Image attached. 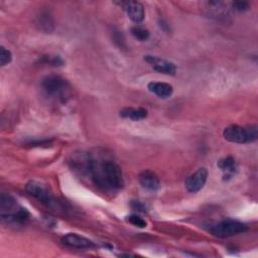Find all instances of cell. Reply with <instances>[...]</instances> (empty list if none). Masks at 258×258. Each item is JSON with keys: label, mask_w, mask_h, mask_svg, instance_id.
<instances>
[{"label": "cell", "mask_w": 258, "mask_h": 258, "mask_svg": "<svg viewBox=\"0 0 258 258\" xmlns=\"http://www.w3.org/2000/svg\"><path fill=\"white\" fill-rule=\"evenodd\" d=\"M89 177L97 186L106 190L120 189L124 184L122 170L115 161L93 154Z\"/></svg>", "instance_id": "1"}, {"label": "cell", "mask_w": 258, "mask_h": 258, "mask_svg": "<svg viewBox=\"0 0 258 258\" xmlns=\"http://www.w3.org/2000/svg\"><path fill=\"white\" fill-rule=\"evenodd\" d=\"M0 216L2 221L7 224L21 225L28 220L29 213L20 207L11 195L2 192L0 195Z\"/></svg>", "instance_id": "2"}, {"label": "cell", "mask_w": 258, "mask_h": 258, "mask_svg": "<svg viewBox=\"0 0 258 258\" xmlns=\"http://www.w3.org/2000/svg\"><path fill=\"white\" fill-rule=\"evenodd\" d=\"M223 136L226 140L233 143L254 142L258 137V129L256 125L242 127L239 125H230L223 131Z\"/></svg>", "instance_id": "3"}, {"label": "cell", "mask_w": 258, "mask_h": 258, "mask_svg": "<svg viewBox=\"0 0 258 258\" xmlns=\"http://www.w3.org/2000/svg\"><path fill=\"white\" fill-rule=\"evenodd\" d=\"M209 231L216 237L226 238L244 233L247 231V226L240 221L234 219H226L212 225Z\"/></svg>", "instance_id": "4"}, {"label": "cell", "mask_w": 258, "mask_h": 258, "mask_svg": "<svg viewBox=\"0 0 258 258\" xmlns=\"http://www.w3.org/2000/svg\"><path fill=\"white\" fill-rule=\"evenodd\" d=\"M25 189L30 196L34 197L35 199H37L39 202H41L45 206H47L51 209L58 208L59 203L57 201H55V199L53 198L51 192L41 183L31 180L26 184Z\"/></svg>", "instance_id": "5"}, {"label": "cell", "mask_w": 258, "mask_h": 258, "mask_svg": "<svg viewBox=\"0 0 258 258\" xmlns=\"http://www.w3.org/2000/svg\"><path fill=\"white\" fill-rule=\"evenodd\" d=\"M41 88L47 96L61 99L68 89V83L60 76L50 75L42 80Z\"/></svg>", "instance_id": "6"}, {"label": "cell", "mask_w": 258, "mask_h": 258, "mask_svg": "<svg viewBox=\"0 0 258 258\" xmlns=\"http://www.w3.org/2000/svg\"><path fill=\"white\" fill-rule=\"evenodd\" d=\"M92 163V154L85 151L73 153L70 165L73 171L82 176H89Z\"/></svg>", "instance_id": "7"}, {"label": "cell", "mask_w": 258, "mask_h": 258, "mask_svg": "<svg viewBox=\"0 0 258 258\" xmlns=\"http://www.w3.org/2000/svg\"><path fill=\"white\" fill-rule=\"evenodd\" d=\"M144 60L150 64V67L160 73V74H164V75H169V76H174L176 73V67L172 61H169L165 58H161L159 56L156 55H151V54H147L144 55Z\"/></svg>", "instance_id": "8"}, {"label": "cell", "mask_w": 258, "mask_h": 258, "mask_svg": "<svg viewBox=\"0 0 258 258\" xmlns=\"http://www.w3.org/2000/svg\"><path fill=\"white\" fill-rule=\"evenodd\" d=\"M208 179V170L205 167H201L191 173L184 182L185 188L189 192H197L201 190L206 184Z\"/></svg>", "instance_id": "9"}, {"label": "cell", "mask_w": 258, "mask_h": 258, "mask_svg": "<svg viewBox=\"0 0 258 258\" xmlns=\"http://www.w3.org/2000/svg\"><path fill=\"white\" fill-rule=\"evenodd\" d=\"M126 11L128 17L135 23H140L145 17L144 7L138 1H121L116 2Z\"/></svg>", "instance_id": "10"}, {"label": "cell", "mask_w": 258, "mask_h": 258, "mask_svg": "<svg viewBox=\"0 0 258 258\" xmlns=\"http://www.w3.org/2000/svg\"><path fill=\"white\" fill-rule=\"evenodd\" d=\"M61 243L68 247L77 249H90L95 247L93 241L76 233H69L64 235L61 238Z\"/></svg>", "instance_id": "11"}, {"label": "cell", "mask_w": 258, "mask_h": 258, "mask_svg": "<svg viewBox=\"0 0 258 258\" xmlns=\"http://www.w3.org/2000/svg\"><path fill=\"white\" fill-rule=\"evenodd\" d=\"M138 179H139V183L141 184V186L150 191H155L160 186V180H159V177L157 176V174L148 169L140 172Z\"/></svg>", "instance_id": "12"}, {"label": "cell", "mask_w": 258, "mask_h": 258, "mask_svg": "<svg viewBox=\"0 0 258 258\" xmlns=\"http://www.w3.org/2000/svg\"><path fill=\"white\" fill-rule=\"evenodd\" d=\"M147 88L151 93L161 99H166L173 93L172 86L163 82H150L147 85Z\"/></svg>", "instance_id": "13"}, {"label": "cell", "mask_w": 258, "mask_h": 258, "mask_svg": "<svg viewBox=\"0 0 258 258\" xmlns=\"http://www.w3.org/2000/svg\"><path fill=\"white\" fill-rule=\"evenodd\" d=\"M218 167L223 171L224 173V178H230L237 169V163L235 159L232 156H227L224 158H221L218 163Z\"/></svg>", "instance_id": "14"}, {"label": "cell", "mask_w": 258, "mask_h": 258, "mask_svg": "<svg viewBox=\"0 0 258 258\" xmlns=\"http://www.w3.org/2000/svg\"><path fill=\"white\" fill-rule=\"evenodd\" d=\"M35 24L38 27V29L43 31V32H51L54 28L52 17L46 11L40 12V14L37 15L36 20H35Z\"/></svg>", "instance_id": "15"}, {"label": "cell", "mask_w": 258, "mask_h": 258, "mask_svg": "<svg viewBox=\"0 0 258 258\" xmlns=\"http://www.w3.org/2000/svg\"><path fill=\"white\" fill-rule=\"evenodd\" d=\"M120 116L133 121H139L147 117V111L143 108H124L120 111Z\"/></svg>", "instance_id": "16"}, {"label": "cell", "mask_w": 258, "mask_h": 258, "mask_svg": "<svg viewBox=\"0 0 258 258\" xmlns=\"http://www.w3.org/2000/svg\"><path fill=\"white\" fill-rule=\"evenodd\" d=\"M131 34L134 36V38H136L137 40H140V41H145L150 36L149 30L147 28H145L144 26H141V25L132 26L131 27Z\"/></svg>", "instance_id": "17"}, {"label": "cell", "mask_w": 258, "mask_h": 258, "mask_svg": "<svg viewBox=\"0 0 258 258\" xmlns=\"http://www.w3.org/2000/svg\"><path fill=\"white\" fill-rule=\"evenodd\" d=\"M126 221L128 223H130L131 225L138 227V228H145L147 226L146 221L144 219H142L140 216H138L137 214H132L130 216H127Z\"/></svg>", "instance_id": "18"}, {"label": "cell", "mask_w": 258, "mask_h": 258, "mask_svg": "<svg viewBox=\"0 0 258 258\" xmlns=\"http://www.w3.org/2000/svg\"><path fill=\"white\" fill-rule=\"evenodd\" d=\"M39 61L43 62V63H46V64L47 63L51 64V66H54V67L61 66L63 63L62 59L57 55H42L39 58Z\"/></svg>", "instance_id": "19"}, {"label": "cell", "mask_w": 258, "mask_h": 258, "mask_svg": "<svg viewBox=\"0 0 258 258\" xmlns=\"http://www.w3.org/2000/svg\"><path fill=\"white\" fill-rule=\"evenodd\" d=\"M12 60V53L9 49L1 46L0 48V63L2 67L10 63Z\"/></svg>", "instance_id": "20"}, {"label": "cell", "mask_w": 258, "mask_h": 258, "mask_svg": "<svg viewBox=\"0 0 258 258\" xmlns=\"http://www.w3.org/2000/svg\"><path fill=\"white\" fill-rule=\"evenodd\" d=\"M233 8L237 11H245L249 9V4L247 2H242V1H237V2H233Z\"/></svg>", "instance_id": "21"}, {"label": "cell", "mask_w": 258, "mask_h": 258, "mask_svg": "<svg viewBox=\"0 0 258 258\" xmlns=\"http://www.w3.org/2000/svg\"><path fill=\"white\" fill-rule=\"evenodd\" d=\"M131 208L134 210V211H137V212H141V213H145V207L144 205L139 202V201H132L131 202Z\"/></svg>", "instance_id": "22"}]
</instances>
